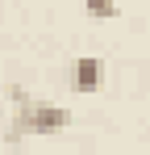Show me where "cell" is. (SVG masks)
Returning <instances> with one entry per match:
<instances>
[{
    "instance_id": "1",
    "label": "cell",
    "mask_w": 150,
    "mask_h": 155,
    "mask_svg": "<svg viewBox=\"0 0 150 155\" xmlns=\"http://www.w3.org/2000/svg\"><path fill=\"white\" fill-rule=\"evenodd\" d=\"M71 126V113L63 105H50V101H38V105H25L17 130H8V143L21 138V134H63Z\"/></svg>"
},
{
    "instance_id": "2",
    "label": "cell",
    "mask_w": 150,
    "mask_h": 155,
    "mask_svg": "<svg viewBox=\"0 0 150 155\" xmlns=\"http://www.w3.org/2000/svg\"><path fill=\"white\" fill-rule=\"evenodd\" d=\"M100 80H104V63H100L96 54L71 59V67H67V84H71V92H96Z\"/></svg>"
},
{
    "instance_id": "3",
    "label": "cell",
    "mask_w": 150,
    "mask_h": 155,
    "mask_svg": "<svg viewBox=\"0 0 150 155\" xmlns=\"http://www.w3.org/2000/svg\"><path fill=\"white\" fill-rule=\"evenodd\" d=\"M83 8H88V17H117V0H83Z\"/></svg>"
}]
</instances>
